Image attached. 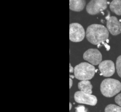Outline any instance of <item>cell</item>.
<instances>
[{
	"label": "cell",
	"instance_id": "3957f363",
	"mask_svg": "<svg viewBox=\"0 0 121 112\" xmlns=\"http://www.w3.org/2000/svg\"><path fill=\"white\" fill-rule=\"evenodd\" d=\"M95 72V67L87 62H81L74 68V76L77 79L81 81L91 79Z\"/></svg>",
	"mask_w": 121,
	"mask_h": 112
},
{
	"label": "cell",
	"instance_id": "5b68a950",
	"mask_svg": "<svg viewBox=\"0 0 121 112\" xmlns=\"http://www.w3.org/2000/svg\"><path fill=\"white\" fill-rule=\"evenodd\" d=\"M107 5V1L105 0H91L86 6V11L90 15H96L105 10Z\"/></svg>",
	"mask_w": 121,
	"mask_h": 112
},
{
	"label": "cell",
	"instance_id": "4fadbf2b",
	"mask_svg": "<svg viewBox=\"0 0 121 112\" xmlns=\"http://www.w3.org/2000/svg\"><path fill=\"white\" fill-rule=\"evenodd\" d=\"M105 112H121V107L114 104H109L105 108Z\"/></svg>",
	"mask_w": 121,
	"mask_h": 112
},
{
	"label": "cell",
	"instance_id": "ac0fdd59",
	"mask_svg": "<svg viewBox=\"0 0 121 112\" xmlns=\"http://www.w3.org/2000/svg\"><path fill=\"white\" fill-rule=\"evenodd\" d=\"M73 81L72 79L70 78H69V88L71 89L73 86Z\"/></svg>",
	"mask_w": 121,
	"mask_h": 112
},
{
	"label": "cell",
	"instance_id": "9c48e42d",
	"mask_svg": "<svg viewBox=\"0 0 121 112\" xmlns=\"http://www.w3.org/2000/svg\"><path fill=\"white\" fill-rule=\"evenodd\" d=\"M107 27L112 35H117L121 33V23L115 16H111L107 20Z\"/></svg>",
	"mask_w": 121,
	"mask_h": 112
},
{
	"label": "cell",
	"instance_id": "ba28073f",
	"mask_svg": "<svg viewBox=\"0 0 121 112\" xmlns=\"http://www.w3.org/2000/svg\"><path fill=\"white\" fill-rule=\"evenodd\" d=\"M99 69L102 75L105 77H109L113 75L115 72L114 64L110 60H104L99 64Z\"/></svg>",
	"mask_w": 121,
	"mask_h": 112
},
{
	"label": "cell",
	"instance_id": "2e32d148",
	"mask_svg": "<svg viewBox=\"0 0 121 112\" xmlns=\"http://www.w3.org/2000/svg\"><path fill=\"white\" fill-rule=\"evenodd\" d=\"M115 100L116 103L121 106V93L118 94L115 97Z\"/></svg>",
	"mask_w": 121,
	"mask_h": 112
},
{
	"label": "cell",
	"instance_id": "30bf717a",
	"mask_svg": "<svg viewBox=\"0 0 121 112\" xmlns=\"http://www.w3.org/2000/svg\"><path fill=\"white\" fill-rule=\"evenodd\" d=\"M86 5V1L83 0H70L69 8L71 10L80 12L83 10Z\"/></svg>",
	"mask_w": 121,
	"mask_h": 112
},
{
	"label": "cell",
	"instance_id": "e0dca14e",
	"mask_svg": "<svg viewBox=\"0 0 121 112\" xmlns=\"http://www.w3.org/2000/svg\"><path fill=\"white\" fill-rule=\"evenodd\" d=\"M74 69H73V67L72 66L71 64L70 63L69 64V72L70 73H73L74 72Z\"/></svg>",
	"mask_w": 121,
	"mask_h": 112
},
{
	"label": "cell",
	"instance_id": "8992f818",
	"mask_svg": "<svg viewBox=\"0 0 121 112\" xmlns=\"http://www.w3.org/2000/svg\"><path fill=\"white\" fill-rule=\"evenodd\" d=\"M74 98L76 102L78 103L90 105H95L97 102V98L94 95L88 94L81 91H76L75 93Z\"/></svg>",
	"mask_w": 121,
	"mask_h": 112
},
{
	"label": "cell",
	"instance_id": "5bb4252c",
	"mask_svg": "<svg viewBox=\"0 0 121 112\" xmlns=\"http://www.w3.org/2000/svg\"><path fill=\"white\" fill-rule=\"evenodd\" d=\"M116 69L119 76L121 78V55L117 57L116 61Z\"/></svg>",
	"mask_w": 121,
	"mask_h": 112
},
{
	"label": "cell",
	"instance_id": "7c38bea8",
	"mask_svg": "<svg viewBox=\"0 0 121 112\" xmlns=\"http://www.w3.org/2000/svg\"><path fill=\"white\" fill-rule=\"evenodd\" d=\"M110 9L111 11L117 15H121V1L114 0L110 3Z\"/></svg>",
	"mask_w": 121,
	"mask_h": 112
},
{
	"label": "cell",
	"instance_id": "d6986e66",
	"mask_svg": "<svg viewBox=\"0 0 121 112\" xmlns=\"http://www.w3.org/2000/svg\"><path fill=\"white\" fill-rule=\"evenodd\" d=\"M72 108V104H71V103H69V110H71V108Z\"/></svg>",
	"mask_w": 121,
	"mask_h": 112
},
{
	"label": "cell",
	"instance_id": "7a4b0ae2",
	"mask_svg": "<svg viewBox=\"0 0 121 112\" xmlns=\"http://www.w3.org/2000/svg\"><path fill=\"white\" fill-rule=\"evenodd\" d=\"M121 90V82L114 79H105L100 85L101 93L105 97H112Z\"/></svg>",
	"mask_w": 121,
	"mask_h": 112
},
{
	"label": "cell",
	"instance_id": "277c9868",
	"mask_svg": "<svg viewBox=\"0 0 121 112\" xmlns=\"http://www.w3.org/2000/svg\"><path fill=\"white\" fill-rule=\"evenodd\" d=\"M85 35V30L81 24L73 23L69 26V39L71 42H78L83 40Z\"/></svg>",
	"mask_w": 121,
	"mask_h": 112
},
{
	"label": "cell",
	"instance_id": "9a60e30c",
	"mask_svg": "<svg viewBox=\"0 0 121 112\" xmlns=\"http://www.w3.org/2000/svg\"><path fill=\"white\" fill-rule=\"evenodd\" d=\"M76 112H87L84 106L79 105L75 108Z\"/></svg>",
	"mask_w": 121,
	"mask_h": 112
},
{
	"label": "cell",
	"instance_id": "6da1fadb",
	"mask_svg": "<svg viewBox=\"0 0 121 112\" xmlns=\"http://www.w3.org/2000/svg\"><path fill=\"white\" fill-rule=\"evenodd\" d=\"M86 33L87 40L94 45H98L106 41L109 35L107 28L100 24H93L89 26Z\"/></svg>",
	"mask_w": 121,
	"mask_h": 112
},
{
	"label": "cell",
	"instance_id": "8fae6325",
	"mask_svg": "<svg viewBox=\"0 0 121 112\" xmlns=\"http://www.w3.org/2000/svg\"><path fill=\"white\" fill-rule=\"evenodd\" d=\"M78 86L81 91L90 94H91L92 93V86L88 80L81 81L78 83Z\"/></svg>",
	"mask_w": 121,
	"mask_h": 112
},
{
	"label": "cell",
	"instance_id": "ffe728a7",
	"mask_svg": "<svg viewBox=\"0 0 121 112\" xmlns=\"http://www.w3.org/2000/svg\"><path fill=\"white\" fill-rule=\"evenodd\" d=\"M75 76H73V75H70V78L71 79H73L75 78Z\"/></svg>",
	"mask_w": 121,
	"mask_h": 112
},
{
	"label": "cell",
	"instance_id": "52a82bcc",
	"mask_svg": "<svg viewBox=\"0 0 121 112\" xmlns=\"http://www.w3.org/2000/svg\"><path fill=\"white\" fill-rule=\"evenodd\" d=\"M83 58L93 65H97L101 62L102 55L97 49H90L85 52L83 55Z\"/></svg>",
	"mask_w": 121,
	"mask_h": 112
}]
</instances>
